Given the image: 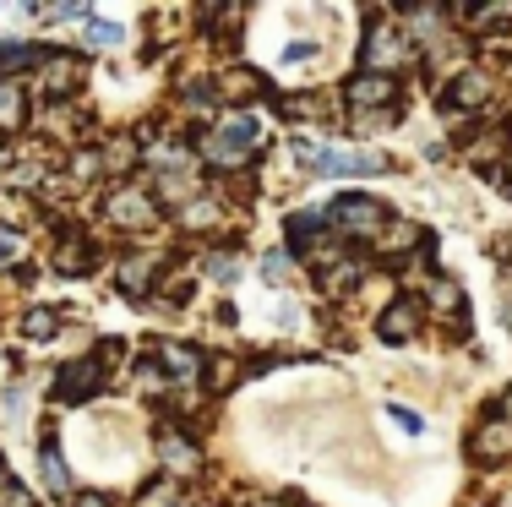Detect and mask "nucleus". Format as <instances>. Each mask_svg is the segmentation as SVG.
I'll return each instance as SVG.
<instances>
[{
	"label": "nucleus",
	"instance_id": "f257e3e1",
	"mask_svg": "<svg viewBox=\"0 0 512 507\" xmlns=\"http://www.w3.org/2000/svg\"><path fill=\"white\" fill-rule=\"evenodd\" d=\"M295 164H306L311 175H382V159L376 153H360V148H316V142H300L295 137Z\"/></svg>",
	"mask_w": 512,
	"mask_h": 507
},
{
	"label": "nucleus",
	"instance_id": "f03ea898",
	"mask_svg": "<svg viewBox=\"0 0 512 507\" xmlns=\"http://www.w3.org/2000/svg\"><path fill=\"white\" fill-rule=\"evenodd\" d=\"M382 219H387V208L376 197H360V191H349V197H338L327 208V224H338L344 235H376Z\"/></svg>",
	"mask_w": 512,
	"mask_h": 507
},
{
	"label": "nucleus",
	"instance_id": "7ed1b4c3",
	"mask_svg": "<svg viewBox=\"0 0 512 507\" xmlns=\"http://www.w3.org/2000/svg\"><path fill=\"white\" fill-rule=\"evenodd\" d=\"M256 137H262V126H256L251 115H235L229 126H218V137L207 142V153H213L218 164H240L256 148Z\"/></svg>",
	"mask_w": 512,
	"mask_h": 507
},
{
	"label": "nucleus",
	"instance_id": "20e7f679",
	"mask_svg": "<svg viewBox=\"0 0 512 507\" xmlns=\"http://www.w3.org/2000/svg\"><path fill=\"white\" fill-rule=\"evenodd\" d=\"M404 55H409L404 33H398V28H382V22H376L371 39H365V71H382V77H393V66H398Z\"/></svg>",
	"mask_w": 512,
	"mask_h": 507
},
{
	"label": "nucleus",
	"instance_id": "39448f33",
	"mask_svg": "<svg viewBox=\"0 0 512 507\" xmlns=\"http://www.w3.org/2000/svg\"><path fill=\"white\" fill-rule=\"evenodd\" d=\"M109 219L126 224V229H148L158 219V202L142 186H126V191H115V197H109Z\"/></svg>",
	"mask_w": 512,
	"mask_h": 507
},
{
	"label": "nucleus",
	"instance_id": "423d86ee",
	"mask_svg": "<svg viewBox=\"0 0 512 507\" xmlns=\"http://www.w3.org/2000/svg\"><path fill=\"white\" fill-rule=\"evenodd\" d=\"M344 99L355 104V110H376V104L393 99V77H382V71H360V77L344 88Z\"/></svg>",
	"mask_w": 512,
	"mask_h": 507
},
{
	"label": "nucleus",
	"instance_id": "0eeeda50",
	"mask_svg": "<svg viewBox=\"0 0 512 507\" xmlns=\"http://www.w3.org/2000/svg\"><path fill=\"white\" fill-rule=\"evenodd\" d=\"M99 377H104V360H82V366H66L60 371V398L77 404V398H93L99 393Z\"/></svg>",
	"mask_w": 512,
	"mask_h": 507
},
{
	"label": "nucleus",
	"instance_id": "6e6552de",
	"mask_svg": "<svg viewBox=\"0 0 512 507\" xmlns=\"http://www.w3.org/2000/svg\"><path fill=\"white\" fill-rule=\"evenodd\" d=\"M39 66H44V77H50V82H44V88H50V99H66V93L82 82V60L77 55H44Z\"/></svg>",
	"mask_w": 512,
	"mask_h": 507
},
{
	"label": "nucleus",
	"instance_id": "1a4fd4ad",
	"mask_svg": "<svg viewBox=\"0 0 512 507\" xmlns=\"http://www.w3.org/2000/svg\"><path fill=\"white\" fill-rule=\"evenodd\" d=\"M485 93H491V77L485 71H463L447 88V110H474V104H485Z\"/></svg>",
	"mask_w": 512,
	"mask_h": 507
},
{
	"label": "nucleus",
	"instance_id": "9d476101",
	"mask_svg": "<svg viewBox=\"0 0 512 507\" xmlns=\"http://www.w3.org/2000/svg\"><path fill=\"white\" fill-rule=\"evenodd\" d=\"M158 366H164L169 377L180 382V388H191V382L202 377V360L191 355V349H180V344H164V349H158Z\"/></svg>",
	"mask_w": 512,
	"mask_h": 507
},
{
	"label": "nucleus",
	"instance_id": "9b49d317",
	"mask_svg": "<svg viewBox=\"0 0 512 507\" xmlns=\"http://www.w3.org/2000/svg\"><path fill=\"white\" fill-rule=\"evenodd\" d=\"M153 251H131L126 262H120V289L126 295H148V279H153Z\"/></svg>",
	"mask_w": 512,
	"mask_h": 507
},
{
	"label": "nucleus",
	"instance_id": "f8f14e48",
	"mask_svg": "<svg viewBox=\"0 0 512 507\" xmlns=\"http://www.w3.org/2000/svg\"><path fill=\"white\" fill-rule=\"evenodd\" d=\"M39 44H0V82H17V71L39 66Z\"/></svg>",
	"mask_w": 512,
	"mask_h": 507
},
{
	"label": "nucleus",
	"instance_id": "ddd939ff",
	"mask_svg": "<svg viewBox=\"0 0 512 507\" xmlns=\"http://www.w3.org/2000/svg\"><path fill=\"white\" fill-rule=\"evenodd\" d=\"M414 328H420V311H414L409 300H398V306L382 311V338H393V344H404Z\"/></svg>",
	"mask_w": 512,
	"mask_h": 507
},
{
	"label": "nucleus",
	"instance_id": "4468645a",
	"mask_svg": "<svg viewBox=\"0 0 512 507\" xmlns=\"http://www.w3.org/2000/svg\"><path fill=\"white\" fill-rule=\"evenodd\" d=\"M507 448H512V431H507V426H485L480 437L469 442V453L480 458V464H496V458H502Z\"/></svg>",
	"mask_w": 512,
	"mask_h": 507
},
{
	"label": "nucleus",
	"instance_id": "2eb2a0df",
	"mask_svg": "<svg viewBox=\"0 0 512 507\" xmlns=\"http://www.w3.org/2000/svg\"><path fill=\"white\" fill-rule=\"evenodd\" d=\"M158 453H164V464H169V469H180V475H191V469L202 464V458H197V448H191L186 437H175V431H169V437L158 442Z\"/></svg>",
	"mask_w": 512,
	"mask_h": 507
},
{
	"label": "nucleus",
	"instance_id": "dca6fc26",
	"mask_svg": "<svg viewBox=\"0 0 512 507\" xmlns=\"http://www.w3.org/2000/svg\"><path fill=\"white\" fill-rule=\"evenodd\" d=\"M22 126V82H0V131Z\"/></svg>",
	"mask_w": 512,
	"mask_h": 507
},
{
	"label": "nucleus",
	"instance_id": "f3484780",
	"mask_svg": "<svg viewBox=\"0 0 512 507\" xmlns=\"http://www.w3.org/2000/svg\"><path fill=\"white\" fill-rule=\"evenodd\" d=\"M327 229V213L322 208H306V213H295V219H289V240H295V246H306V240H316Z\"/></svg>",
	"mask_w": 512,
	"mask_h": 507
},
{
	"label": "nucleus",
	"instance_id": "a211bd4d",
	"mask_svg": "<svg viewBox=\"0 0 512 507\" xmlns=\"http://www.w3.org/2000/svg\"><path fill=\"white\" fill-rule=\"evenodd\" d=\"M44 486H50L55 491V497H66V491H71V475H66V464H60V453H55V442H44Z\"/></svg>",
	"mask_w": 512,
	"mask_h": 507
},
{
	"label": "nucleus",
	"instance_id": "6ab92c4d",
	"mask_svg": "<svg viewBox=\"0 0 512 507\" xmlns=\"http://www.w3.org/2000/svg\"><path fill=\"white\" fill-rule=\"evenodd\" d=\"M360 284V268L355 262H333V268H322V289L327 295H344V289Z\"/></svg>",
	"mask_w": 512,
	"mask_h": 507
},
{
	"label": "nucleus",
	"instance_id": "aec40b11",
	"mask_svg": "<svg viewBox=\"0 0 512 507\" xmlns=\"http://www.w3.org/2000/svg\"><path fill=\"white\" fill-rule=\"evenodd\" d=\"M82 28H88V44H99V50H109V44L126 39V28H115V22H99V17H82Z\"/></svg>",
	"mask_w": 512,
	"mask_h": 507
},
{
	"label": "nucleus",
	"instance_id": "412c9836",
	"mask_svg": "<svg viewBox=\"0 0 512 507\" xmlns=\"http://www.w3.org/2000/svg\"><path fill=\"white\" fill-rule=\"evenodd\" d=\"M137 507H175V480H169V475H158L153 486L142 491V502H137Z\"/></svg>",
	"mask_w": 512,
	"mask_h": 507
},
{
	"label": "nucleus",
	"instance_id": "4be33fe9",
	"mask_svg": "<svg viewBox=\"0 0 512 507\" xmlns=\"http://www.w3.org/2000/svg\"><path fill=\"white\" fill-rule=\"evenodd\" d=\"M22 333H28V338H50L55 317H50V311H28V317H22Z\"/></svg>",
	"mask_w": 512,
	"mask_h": 507
},
{
	"label": "nucleus",
	"instance_id": "5701e85b",
	"mask_svg": "<svg viewBox=\"0 0 512 507\" xmlns=\"http://www.w3.org/2000/svg\"><path fill=\"white\" fill-rule=\"evenodd\" d=\"M77 268H88V246L66 240V246H60V273H77Z\"/></svg>",
	"mask_w": 512,
	"mask_h": 507
},
{
	"label": "nucleus",
	"instance_id": "b1692460",
	"mask_svg": "<svg viewBox=\"0 0 512 507\" xmlns=\"http://www.w3.org/2000/svg\"><path fill=\"white\" fill-rule=\"evenodd\" d=\"M387 420H393L398 431H409V437H420V415H414V409H404V404H387Z\"/></svg>",
	"mask_w": 512,
	"mask_h": 507
},
{
	"label": "nucleus",
	"instance_id": "393cba45",
	"mask_svg": "<svg viewBox=\"0 0 512 507\" xmlns=\"http://www.w3.org/2000/svg\"><path fill=\"white\" fill-rule=\"evenodd\" d=\"M431 295H436V311H458V284L453 279H436V289H431Z\"/></svg>",
	"mask_w": 512,
	"mask_h": 507
},
{
	"label": "nucleus",
	"instance_id": "a878e982",
	"mask_svg": "<svg viewBox=\"0 0 512 507\" xmlns=\"http://www.w3.org/2000/svg\"><path fill=\"white\" fill-rule=\"evenodd\" d=\"M414 240H420V229H414V224H398L393 235H382V246H387V251H404V246H414Z\"/></svg>",
	"mask_w": 512,
	"mask_h": 507
},
{
	"label": "nucleus",
	"instance_id": "bb28decb",
	"mask_svg": "<svg viewBox=\"0 0 512 507\" xmlns=\"http://www.w3.org/2000/svg\"><path fill=\"white\" fill-rule=\"evenodd\" d=\"M17 257H22V235H17V229H0V268L17 262Z\"/></svg>",
	"mask_w": 512,
	"mask_h": 507
},
{
	"label": "nucleus",
	"instance_id": "cd10ccee",
	"mask_svg": "<svg viewBox=\"0 0 512 507\" xmlns=\"http://www.w3.org/2000/svg\"><path fill=\"white\" fill-rule=\"evenodd\" d=\"M0 507H33V497L22 486H0Z\"/></svg>",
	"mask_w": 512,
	"mask_h": 507
},
{
	"label": "nucleus",
	"instance_id": "c85d7f7f",
	"mask_svg": "<svg viewBox=\"0 0 512 507\" xmlns=\"http://www.w3.org/2000/svg\"><path fill=\"white\" fill-rule=\"evenodd\" d=\"M289 273V262H284V251H273V257H267V279H284Z\"/></svg>",
	"mask_w": 512,
	"mask_h": 507
},
{
	"label": "nucleus",
	"instance_id": "c756f323",
	"mask_svg": "<svg viewBox=\"0 0 512 507\" xmlns=\"http://www.w3.org/2000/svg\"><path fill=\"white\" fill-rule=\"evenodd\" d=\"M71 507H115V502H109V497H99V491H82V497L71 502Z\"/></svg>",
	"mask_w": 512,
	"mask_h": 507
},
{
	"label": "nucleus",
	"instance_id": "7c9ffc66",
	"mask_svg": "<svg viewBox=\"0 0 512 507\" xmlns=\"http://www.w3.org/2000/svg\"><path fill=\"white\" fill-rule=\"evenodd\" d=\"M0 486H6V458H0Z\"/></svg>",
	"mask_w": 512,
	"mask_h": 507
}]
</instances>
